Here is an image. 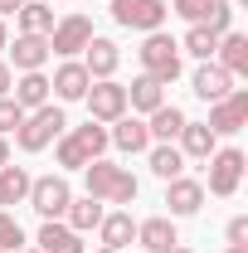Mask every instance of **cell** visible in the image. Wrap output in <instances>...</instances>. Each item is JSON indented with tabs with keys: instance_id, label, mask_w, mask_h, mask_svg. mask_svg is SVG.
<instances>
[{
	"instance_id": "cell-1",
	"label": "cell",
	"mask_w": 248,
	"mask_h": 253,
	"mask_svg": "<svg viewBox=\"0 0 248 253\" xmlns=\"http://www.w3.org/2000/svg\"><path fill=\"white\" fill-rule=\"evenodd\" d=\"M83 175H88V195L93 200H102V205H131L136 200V175L126 170V166H112V161H88L83 166Z\"/></svg>"
},
{
	"instance_id": "cell-2",
	"label": "cell",
	"mask_w": 248,
	"mask_h": 253,
	"mask_svg": "<svg viewBox=\"0 0 248 253\" xmlns=\"http://www.w3.org/2000/svg\"><path fill=\"white\" fill-rule=\"evenodd\" d=\"M63 126H68V117H63V107H54V102H44V107H34V112H25V122L15 126V141H20V151H44L54 136H63Z\"/></svg>"
},
{
	"instance_id": "cell-3",
	"label": "cell",
	"mask_w": 248,
	"mask_h": 253,
	"mask_svg": "<svg viewBox=\"0 0 248 253\" xmlns=\"http://www.w3.org/2000/svg\"><path fill=\"white\" fill-rule=\"evenodd\" d=\"M136 59H141V73L156 78V83H175L180 78V44L170 34H161V30L146 34V44L136 49Z\"/></svg>"
},
{
	"instance_id": "cell-4",
	"label": "cell",
	"mask_w": 248,
	"mask_h": 253,
	"mask_svg": "<svg viewBox=\"0 0 248 253\" xmlns=\"http://www.w3.org/2000/svg\"><path fill=\"white\" fill-rule=\"evenodd\" d=\"M165 15H170V5H165V0H112V20H117L122 30L151 34V30L165 25Z\"/></svg>"
},
{
	"instance_id": "cell-5",
	"label": "cell",
	"mask_w": 248,
	"mask_h": 253,
	"mask_svg": "<svg viewBox=\"0 0 248 253\" xmlns=\"http://www.w3.org/2000/svg\"><path fill=\"white\" fill-rule=\"evenodd\" d=\"M88 39H93V20H88L83 10H73V15L54 20V30H49V54L73 59V54H83V44H88Z\"/></svg>"
},
{
	"instance_id": "cell-6",
	"label": "cell",
	"mask_w": 248,
	"mask_h": 253,
	"mask_svg": "<svg viewBox=\"0 0 248 253\" xmlns=\"http://www.w3.org/2000/svg\"><path fill=\"white\" fill-rule=\"evenodd\" d=\"M30 210L39 214V219H59L63 210H68V200H73V190H68V180L63 175H39V180H30Z\"/></svg>"
},
{
	"instance_id": "cell-7",
	"label": "cell",
	"mask_w": 248,
	"mask_h": 253,
	"mask_svg": "<svg viewBox=\"0 0 248 253\" xmlns=\"http://www.w3.org/2000/svg\"><path fill=\"white\" fill-rule=\"evenodd\" d=\"M83 102H88V117L93 122H117V117H126V88L112 83V78H93V88L83 93Z\"/></svg>"
},
{
	"instance_id": "cell-8",
	"label": "cell",
	"mask_w": 248,
	"mask_h": 253,
	"mask_svg": "<svg viewBox=\"0 0 248 253\" xmlns=\"http://www.w3.org/2000/svg\"><path fill=\"white\" fill-rule=\"evenodd\" d=\"M209 131L214 136H234V131H244L248 126V93L244 88H234L229 97H219V102H209Z\"/></svg>"
},
{
	"instance_id": "cell-9",
	"label": "cell",
	"mask_w": 248,
	"mask_h": 253,
	"mask_svg": "<svg viewBox=\"0 0 248 253\" xmlns=\"http://www.w3.org/2000/svg\"><path fill=\"white\" fill-rule=\"evenodd\" d=\"M239 180H244V151H239V146L214 151V156H209V195L229 200V195L239 190Z\"/></svg>"
},
{
	"instance_id": "cell-10",
	"label": "cell",
	"mask_w": 248,
	"mask_h": 253,
	"mask_svg": "<svg viewBox=\"0 0 248 253\" xmlns=\"http://www.w3.org/2000/svg\"><path fill=\"white\" fill-rule=\"evenodd\" d=\"M88 88H93V78H88V68H83L78 59H63V63H59V73L49 78V93L59 97V102H78Z\"/></svg>"
},
{
	"instance_id": "cell-11",
	"label": "cell",
	"mask_w": 248,
	"mask_h": 253,
	"mask_svg": "<svg viewBox=\"0 0 248 253\" xmlns=\"http://www.w3.org/2000/svg\"><path fill=\"white\" fill-rule=\"evenodd\" d=\"M165 205H170V214H175V219L200 214V205H205V185H200V180H190V175H175V180H165Z\"/></svg>"
},
{
	"instance_id": "cell-12",
	"label": "cell",
	"mask_w": 248,
	"mask_h": 253,
	"mask_svg": "<svg viewBox=\"0 0 248 253\" xmlns=\"http://www.w3.org/2000/svg\"><path fill=\"white\" fill-rule=\"evenodd\" d=\"M190 88H195V97H205V102H219V97L234 93V73H224V68L209 59V63H200V68H195Z\"/></svg>"
},
{
	"instance_id": "cell-13",
	"label": "cell",
	"mask_w": 248,
	"mask_h": 253,
	"mask_svg": "<svg viewBox=\"0 0 248 253\" xmlns=\"http://www.w3.org/2000/svg\"><path fill=\"white\" fill-rule=\"evenodd\" d=\"M83 68H88V78H112L117 73V63H122V54H117V44L112 39H102V34H93L88 44H83Z\"/></svg>"
},
{
	"instance_id": "cell-14",
	"label": "cell",
	"mask_w": 248,
	"mask_h": 253,
	"mask_svg": "<svg viewBox=\"0 0 248 253\" xmlns=\"http://www.w3.org/2000/svg\"><path fill=\"white\" fill-rule=\"evenodd\" d=\"M136 244L146 253H170L180 244V234H175V224L165 219V214H156V219H141L136 224Z\"/></svg>"
},
{
	"instance_id": "cell-15",
	"label": "cell",
	"mask_w": 248,
	"mask_h": 253,
	"mask_svg": "<svg viewBox=\"0 0 248 253\" xmlns=\"http://www.w3.org/2000/svg\"><path fill=\"white\" fill-rule=\"evenodd\" d=\"M34 249H39V253H83V234L68 229V224H59V219H44Z\"/></svg>"
},
{
	"instance_id": "cell-16",
	"label": "cell",
	"mask_w": 248,
	"mask_h": 253,
	"mask_svg": "<svg viewBox=\"0 0 248 253\" xmlns=\"http://www.w3.org/2000/svg\"><path fill=\"white\" fill-rule=\"evenodd\" d=\"M10 59H15L20 73H39L44 59H49V34H20L15 49H10Z\"/></svg>"
},
{
	"instance_id": "cell-17",
	"label": "cell",
	"mask_w": 248,
	"mask_h": 253,
	"mask_svg": "<svg viewBox=\"0 0 248 253\" xmlns=\"http://www.w3.org/2000/svg\"><path fill=\"white\" fill-rule=\"evenodd\" d=\"M107 141L112 146H122V151H151V131H146V122L141 117H117L112 122V131H107Z\"/></svg>"
},
{
	"instance_id": "cell-18",
	"label": "cell",
	"mask_w": 248,
	"mask_h": 253,
	"mask_svg": "<svg viewBox=\"0 0 248 253\" xmlns=\"http://www.w3.org/2000/svg\"><path fill=\"white\" fill-rule=\"evenodd\" d=\"M214 63L224 68V73H248V34H219V49H214Z\"/></svg>"
},
{
	"instance_id": "cell-19",
	"label": "cell",
	"mask_w": 248,
	"mask_h": 253,
	"mask_svg": "<svg viewBox=\"0 0 248 253\" xmlns=\"http://www.w3.org/2000/svg\"><path fill=\"white\" fill-rule=\"evenodd\" d=\"M97 234H102V249H117V253H122L126 244H136V224H131V214H126V210H112V214H102Z\"/></svg>"
},
{
	"instance_id": "cell-20",
	"label": "cell",
	"mask_w": 248,
	"mask_h": 253,
	"mask_svg": "<svg viewBox=\"0 0 248 253\" xmlns=\"http://www.w3.org/2000/svg\"><path fill=\"white\" fill-rule=\"evenodd\" d=\"M185 122H190V117L175 107V102H161V107L151 112V122H146V131H151V141H175Z\"/></svg>"
},
{
	"instance_id": "cell-21",
	"label": "cell",
	"mask_w": 248,
	"mask_h": 253,
	"mask_svg": "<svg viewBox=\"0 0 248 253\" xmlns=\"http://www.w3.org/2000/svg\"><path fill=\"white\" fill-rule=\"evenodd\" d=\"M180 156L209 161V156H214V131H209L205 122H185V126H180Z\"/></svg>"
},
{
	"instance_id": "cell-22",
	"label": "cell",
	"mask_w": 248,
	"mask_h": 253,
	"mask_svg": "<svg viewBox=\"0 0 248 253\" xmlns=\"http://www.w3.org/2000/svg\"><path fill=\"white\" fill-rule=\"evenodd\" d=\"M161 102H165V83H156V78H146V73L126 88V107H136V112H146V117H151Z\"/></svg>"
},
{
	"instance_id": "cell-23",
	"label": "cell",
	"mask_w": 248,
	"mask_h": 253,
	"mask_svg": "<svg viewBox=\"0 0 248 253\" xmlns=\"http://www.w3.org/2000/svg\"><path fill=\"white\" fill-rule=\"evenodd\" d=\"M15 20H20V34H49L54 30V5L49 0H25Z\"/></svg>"
},
{
	"instance_id": "cell-24",
	"label": "cell",
	"mask_w": 248,
	"mask_h": 253,
	"mask_svg": "<svg viewBox=\"0 0 248 253\" xmlns=\"http://www.w3.org/2000/svg\"><path fill=\"white\" fill-rule=\"evenodd\" d=\"M10 93H15V102H20L25 112H34V107L49 102V78H44V73H20V83H15Z\"/></svg>"
},
{
	"instance_id": "cell-25",
	"label": "cell",
	"mask_w": 248,
	"mask_h": 253,
	"mask_svg": "<svg viewBox=\"0 0 248 253\" xmlns=\"http://www.w3.org/2000/svg\"><path fill=\"white\" fill-rule=\"evenodd\" d=\"M25 195H30V170L25 166H0V210L25 205Z\"/></svg>"
},
{
	"instance_id": "cell-26",
	"label": "cell",
	"mask_w": 248,
	"mask_h": 253,
	"mask_svg": "<svg viewBox=\"0 0 248 253\" xmlns=\"http://www.w3.org/2000/svg\"><path fill=\"white\" fill-rule=\"evenodd\" d=\"M63 214H68V229H78V234H83V229H97L107 210H102V200L83 195V200H68V210H63Z\"/></svg>"
},
{
	"instance_id": "cell-27",
	"label": "cell",
	"mask_w": 248,
	"mask_h": 253,
	"mask_svg": "<svg viewBox=\"0 0 248 253\" xmlns=\"http://www.w3.org/2000/svg\"><path fill=\"white\" fill-rule=\"evenodd\" d=\"M151 175H161V180H175V175H185V156H180V146H170V141L151 146Z\"/></svg>"
},
{
	"instance_id": "cell-28",
	"label": "cell",
	"mask_w": 248,
	"mask_h": 253,
	"mask_svg": "<svg viewBox=\"0 0 248 253\" xmlns=\"http://www.w3.org/2000/svg\"><path fill=\"white\" fill-rule=\"evenodd\" d=\"M68 136L83 146V156H88V161H97L102 151H107V146H112V141H107V126H102V122H93V117H88L83 126H73Z\"/></svg>"
},
{
	"instance_id": "cell-29",
	"label": "cell",
	"mask_w": 248,
	"mask_h": 253,
	"mask_svg": "<svg viewBox=\"0 0 248 253\" xmlns=\"http://www.w3.org/2000/svg\"><path fill=\"white\" fill-rule=\"evenodd\" d=\"M180 49L195 54L200 63H209V59H214V49H219V34L205 30V25H190V34H185V44H180Z\"/></svg>"
},
{
	"instance_id": "cell-30",
	"label": "cell",
	"mask_w": 248,
	"mask_h": 253,
	"mask_svg": "<svg viewBox=\"0 0 248 253\" xmlns=\"http://www.w3.org/2000/svg\"><path fill=\"white\" fill-rule=\"evenodd\" d=\"M200 25H205V30H214V34H229V25H234V5H229V0H209Z\"/></svg>"
},
{
	"instance_id": "cell-31",
	"label": "cell",
	"mask_w": 248,
	"mask_h": 253,
	"mask_svg": "<svg viewBox=\"0 0 248 253\" xmlns=\"http://www.w3.org/2000/svg\"><path fill=\"white\" fill-rule=\"evenodd\" d=\"M0 249H5V253L25 249V229H20V219H10L5 210H0Z\"/></svg>"
},
{
	"instance_id": "cell-32",
	"label": "cell",
	"mask_w": 248,
	"mask_h": 253,
	"mask_svg": "<svg viewBox=\"0 0 248 253\" xmlns=\"http://www.w3.org/2000/svg\"><path fill=\"white\" fill-rule=\"evenodd\" d=\"M59 166H63V170H83V166H88L83 146H78L73 136H59Z\"/></svg>"
},
{
	"instance_id": "cell-33",
	"label": "cell",
	"mask_w": 248,
	"mask_h": 253,
	"mask_svg": "<svg viewBox=\"0 0 248 253\" xmlns=\"http://www.w3.org/2000/svg\"><path fill=\"white\" fill-rule=\"evenodd\" d=\"M20 122H25V107H20L15 97H0V136H5V131H15Z\"/></svg>"
},
{
	"instance_id": "cell-34",
	"label": "cell",
	"mask_w": 248,
	"mask_h": 253,
	"mask_svg": "<svg viewBox=\"0 0 248 253\" xmlns=\"http://www.w3.org/2000/svg\"><path fill=\"white\" fill-rule=\"evenodd\" d=\"M205 5H209V0H175L170 15H180V20H190V25H200V20H205Z\"/></svg>"
},
{
	"instance_id": "cell-35",
	"label": "cell",
	"mask_w": 248,
	"mask_h": 253,
	"mask_svg": "<svg viewBox=\"0 0 248 253\" xmlns=\"http://www.w3.org/2000/svg\"><path fill=\"white\" fill-rule=\"evenodd\" d=\"M224 234H229V244H244V249H248V219H244V214H239V219H229Z\"/></svg>"
},
{
	"instance_id": "cell-36",
	"label": "cell",
	"mask_w": 248,
	"mask_h": 253,
	"mask_svg": "<svg viewBox=\"0 0 248 253\" xmlns=\"http://www.w3.org/2000/svg\"><path fill=\"white\" fill-rule=\"evenodd\" d=\"M10 88H15V73H10V63L0 59V97H10Z\"/></svg>"
},
{
	"instance_id": "cell-37",
	"label": "cell",
	"mask_w": 248,
	"mask_h": 253,
	"mask_svg": "<svg viewBox=\"0 0 248 253\" xmlns=\"http://www.w3.org/2000/svg\"><path fill=\"white\" fill-rule=\"evenodd\" d=\"M20 5H25V0H0V20H5V15H20Z\"/></svg>"
},
{
	"instance_id": "cell-38",
	"label": "cell",
	"mask_w": 248,
	"mask_h": 253,
	"mask_svg": "<svg viewBox=\"0 0 248 253\" xmlns=\"http://www.w3.org/2000/svg\"><path fill=\"white\" fill-rule=\"evenodd\" d=\"M0 166H10V141L0 136Z\"/></svg>"
},
{
	"instance_id": "cell-39",
	"label": "cell",
	"mask_w": 248,
	"mask_h": 253,
	"mask_svg": "<svg viewBox=\"0 0 248 253\" xmlns=\"http://www.w3.org/2000/svg\"><path fill=\"white\" fill-rule=\"evenodd\" d=\"M224 253H248V249H244V244H229V249H224Z\"/></svg>"
},
{
	"instance_id": "cell-40",
	"label": "cell",
	"mask_w": 248,
	"mask_h": 253,
	"mask_svg": "<svg viewBox=\"0 0 248 253\" xmlns=\"http://www.w3.org/2000/svg\"><path fill=\"white\" fill-rule=\"evenodd\" d=\"M0 49H5V20H0Z\"/></svg>"
},
{
	"instance_id": "cell-41",
	"label": "cell",
	"mask_w": 248,
	"mask_h": 253,
	"mask_svg": "<svg viewBox=\"0 0 248 253\" xmlns=\"http://www.w3.org/2000/svg\"><path fill=\"white\" fill-rule=\"evenodd\" d=\"M170 253H195V249H180V244H175V249H170Z\"/></svg>"
},
{
	"instance_id": "cell-42",
	"label": "cell",
	"mask_w": 248,
	"mask_h": 253,
	"mask_svg": "<svg viewBox=\"0 0 248 253\" xmlns=\"http://www.w3.org/2000/svg\"><path fill=\"white\" fill-rule=\"evenodd\" d=\"M97 253H117V249H97Z\"/></svg>"
},
{
	"instance_id": "cell-43",
	"label": "cell",
	"mask_w": 248,
	"mask_h": 253,
	"mask_svg": "<svg viewBox=\"0 0 248 253\" xmlns=\"http://www.w3.org/2000/svg\"><path fill=\"white\" fill-rule=\"evenodd\" d=\"M20 253H39V249H20Z\"/></svg>"
},
{
	"instance_id": "cell-44",
	"label": "cell",
	"mask_w": 248,
	"mask_h": 253,
	"mask_svg": "<svg viewBox=\"0 0 248 253\" xmlns=\"http://www.w3.org/2000/svg\"><path fill=\"white\" fill-rule=\"evenodd\" d=\"M239 5H248V0H239Z\"/></svg>"
},
{
	"instance_id": "cell-45",
	"label": "cell",
	"mask_w": 248,
	"mask_h": 253,
	"mask_svg": "<svg viewBox=\"0 0 248 253\" xmlns=\"http://www.w3.org/2000/svg\"><path fill=\"white\" fill-rule=\"evenodd\" d=\"M0 253H5V249H0Z\"/></svg>"
}]
</instances>
